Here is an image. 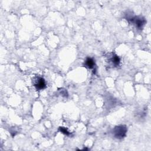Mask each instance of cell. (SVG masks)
<instances>
[{"label":"cell","mask_w":151,"mask_h":151,"mask_svg":"<svg viewBox=\"0 0 151 151\" xmlns=\"http://www.w3.org/2000/svg\"><path fill=\"white\" fill-rule=\"evenodd\" d=\"M127 20L129 22L133 24L136 26L138 29L142 30L144 28V26L146 22V20L145 18L140 16H133V15H129L128 14V17H126Z\"/></svg>","instance_id":"6da1fadb"},{"label":"cell","mask_w":151,"mask_h":151,"mask_svg":"<svg viewBox=\"0 0 151 151\" xmlns=\"http://www.w3.org/2000/svg\"><path fill=\"white\" fill-rule=\"evenodd\" d=\"M127 128L125 125H119L115 127L113 129V135L115 138L121 139L125 137L127 133Z\"/></svg>","instance_id":"7a4b0ae2"},{"label":"cell","mask_w":151,"mask_h":151,"mask_svg":"<svg viewBox=\"0 0 151 151\" xmlns=\"http://www.w3.org/2000/svg\"><path fill=\"white\" fill-rule=\"evenodd\" d=\"M34 86L37 90H42L45 87V82L44 79L42 77H37L34 80Z\"/></svg>","instance_id":"3957f363"},{"label":"cell","mask_w":151,"mask_h":151,"mask_svg":"<svg viewBox=\"0 0 151 151\" xmlns=\"http://www.w3.org/2000/svg\"><path fill=\"white\" fill-rule=\"evenodd\" d=\"M110 57H111L109 58V61L111 62L113 66H117L121 62L120 58L119 57L118 55L115 54H112V55H111Z\"/></svg>","instance_id":"277c9868"},{"label":"cell","mask_w":151,"mask_h":151,"mask_svg":"<svg viewBox=\"0 0 151 151\" xmlns=\"http://www.w3.org/2000/svg\"><path fill=\"white\" fill-rule=\"evenodd\" d=\"M85 66L89 69H92L95 67L94 60L90 57H87L85 61Z\"/></svg>","instance_id":"5b68a950"},{"label":"cell","mask_w":151,"mask_h":151,"mask_svg":"<svg viewBox=\"0 0 151 151\" xmlns=\"http://www.w3.org/2000/svg\"><path fill=\"white\" fill-rule=\"evenodd\" d=\"M59 130L61 132H62L63 133H64L66 135H69L70 134V133L69 132H68L67 129L65 128H64V127H60V128H59Z\"/></svg>","instance_id":"8992f818"},{"label":"cell","mask_w":151,"mask_h":151,"mask_svg":"<svg viewBox=\"0 0 151 151\" xmlns=\"http://www.w3.org/2000/svg\"><path fill=\"white\" fill-rule=\"evenodd\" d=\"M60 92V94L62 95V96H65V97H67L68 96V94H67V92L66 90H63V89H61V90H59Z\"/></svg>","instance_id":"52a82bcc"}]
</instances>
